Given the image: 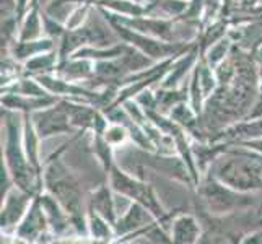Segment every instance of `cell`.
Segmentation results:
<instances>
[{"label":"cell","instance_id":"1","mask_svg":"<svg viewBox=\"0 0 262 244\" xmlns=\"http://www.w3.org/2000/svg\"><path fill=\"white\" fill-rule=\"evenodd\" d=\"M212 176L238 192H252L262 189V158L245 153H227L213 158Z\"/></svg>","mask_w":262,"mask_h":244},{"label":"cell","instance_id":"2","mask_svg":"<svg viewBox=\"0 0 262 244\" xmlns=\"http://www.w3.org/2000/svg\"><path fill=\"white\" fill-rule=\"evenodd\" d=\"M5 135H7V142H5V163L8 169H10V174L15 179V183L18 187L25 189L26 192L33 194L34 191V173L31 169V163L28 157H25V148L21 147L20 142V124H18V117L15 114H8L5 117Z\"/></svg>","mask_w":262,"mask_h":244},{"label":"cell","instance_id":"3","mask_svg":"<svg viewBox=\"0 0 262 244\" xmlns=\"http://www.w3.org/2000/svg\"><path fill=\"white\" fill-rule=\"evenodd\" d=\"M46 184L51 194L72 218L82 216V194L77 181L72 178L60 163H52L46 173Z\"/></svg>","mask_w":262,"mask_h":244},{"label":"cell","instance_id":"4","mask_svg":"<svg viewBox=\"0 0 262 244\" xmlns=\"http://www.w3.org/2000/svg\"><path fill=\"white\" fill-rule=\"evenodd\" d=\"M243 192L225 186L219 179L210 176L201 187V197L210 213H227L239 205L252 204L249 195H241Z\"/></svg>","mask_w":262,"mask_h":244},{"label":"cell","instance_id":"5","mask_svg":"<svg viewBox=\"0 0 262 244\" xmlns=\"http://www.w3.org/2000/svg\"><path fill=\"white\" fill-rule=\"evenodd\" d=\"M111 184L119 194L132 197V198H137V202H140L142 205H145L147 209L151 213H155L157 216L163 215V212H161V207H160V204L157 201V195L153 194L150 186L139 183V181L129 178L127 174H124L122 171H119L117 168H113Z\"/></svg>","mask_w":262,"mask_h":244},{"label":"cell","instance_id":"6","mask_svg":"<svg viewBox=\"0 0 262 244\" xmlns=\"http://www.w3.org/2000/svg\"><path fill=\"white\" fill-rule=\"evenodd\" d=\"M34 129L39 137H49L54 134L70 132V117L64 103L60 106H54L51 109H41L33 114Z\"/></svg>","mask_w":262,"mask_h":244},{"label":"cell","instance_id":"7","mask_svg":"<svg viewBox=\"0 0 262 244\" xmlns=\"http://www.w3.org/2000/svg\"><path fill=\"white\" fill-rule=\"evenodd\" d=\"M30 197L31 194L21 187H13L5 194L2 205V230L16 227V223L23 218L30 209Z\"/></svg>","mask_w":262,"mask_h":244},{"label":"cell","instance_id":"8","mask_svg":"<svg viewBox=\"0 0 262 244\" xmlns=\"http://www.w3.org/2000/svg\"><path fill=\"white\" fill-rule=\"evenodd\" d=\"M114 28L117 30V33H119L125 41H132V44H135V46H137L142 52H147L151 57L171 56V52H174L179 48V46H176V44L160 42V41L147 38L145 34L134 33V30L125 28V25H122V23H117Z\"/></svg>","mask_w":262,"mask_h":244},{"label":"cell","instance_id":"9","mask_svg":"<svg viewBox=\"0 0 262 244\" xmlns=\"http://www.w3.org/2000/svg\"><path fill=\"white\" fill-rule=\"evenodd\" d=\"M48 223L49 221H48L46 213L42 210L41 198H34V202L31 204V207L25 215V220L16 230V236L25 241H33L36 238H39L44 233Z\"/></svg>","mask_w":262,"mask_h":244},{"label":"cell","instance_id":"10","mask_svg":"<svg viewBox=\"0 0 262 244\" xmlns=\"http://www.w3.org/2000/svg\"><path fill=\"white\" fill-rule=\"evenodd\" d=\"M150 210L147 209L145 205H142L140 202L137 204H132L127 212L124 215H121L119 221L116 225V231L117 234H127V233H132V231H140L142 228H147V227H151L153 225V218L151 215L148 213Z\"/></svg>","mask_w":262,"mask_h":244},{"label":"cell","instance_id":"11","mask_svg":"<svg viewBox=\"0 0 262 244\" xmlns=\"http://www.w3.org/2000/svg\"><path fill=\"white\" fill-rule=\"evenodd\" d=\"M201 238V227L191 215H179L173 221L171 241L174 242H195Z\"/></svg>","mask_w":262,"mask_h":244},{"label":"cell","instance_id":"12","mask_svg":"<svg viewBox=\"0 0 262 244\" xmlns=\"http://www.w3.org/2000/svg\"><path fill=\"white\" fill-rule=\"evenodd\" d=\"M93 207H95V212L99 213L106 218L110 223H114L116 220V205H114V197L110 195V191L106 187L99 189V191L93 195V201H92Z\"/></svg>","mask_w":262,"mask_h":244},{"label":"cell","instance_id":"13","mask_svg":"<svg viewBox=\"0 0 262 244\" xmlns=\"http://www.w3.org/2000/svg\"><path fill=\"white\" fill-rule=\"evenodd\" d=\"M92 72H95L92 60L85 59V57H78L77 60L69 62L67 67L60 70V74L64 75L67 80H80V78L90 77L92 75Z\"/></svg>","mask_w":262,"mask_h":244},{"label":"cell","instance_id":"14","mask_svg":"<svg viewBox=\"0 0 262 244\" xmlns=\"http://www.w3.org/2000/svg\"><path fill=\"white\" fill-rule=\"evenodd\" d=\"M41 30H42V26H41L39 16H38V10H36V7H33L31 12L26 15V20L23 21L20 41H34L36 38H39L42 34Z\"/></svg>","mask_w":262,"mask_h":244},{"label":"cell","instance_id":"15","mask_svg":"<svg viewBox=\"0 0 262 244\" xmlns=\"http://www.w3.org/2000/svg\"><path fill=\"white\" fill-rule=\"evenodd\" d=\"M36 129H33L31 122L26 119L25 122V153L28 161L34 168H38V143H36Z\"/></svg>","mask_w":262,"mask_h":244},{"label":"cell","instance_id":"16","mask_svg":"<svg viewBox=\"0 0 262 244\" xmlns=\"http://www.w3.org/2000/svg\"><path fill=\"white\" fill-rule=\"evenodd\" d=\"M103 5L113 8L117 13L130 15V16H140L145 12V8L140 7L139 4L130 2V0H103Z\"/></svg>","mask_w":262,"mask_h":244},{"label":"cell","instance_id":"17","mask_svg":"<svg viewBox=\"0 0 262 244\" xmlns=\"http://www.w3.org/2000/svg\"><path fill=\"white\" fill-rule=\"evenodd\" d=\"M56 59L52 57V54H36L28 62H26V72H31V74H42V72L51 70L54 65Z\"/></svg>","mask_w":262,"mask_h":244},{"label":"cell","instance_id":"18","mask_svg":"<svg viewBox=\"0 0 262 244\" xmlns=\"http://www.w3.org/2000/svg\"><path fill=\"white\" fill-rule=\"evenodd\" d=\"M90 228H92V234L98 239H110L111 231L107 228V220L103 218L101 215L96 213L95 210L90 215Z\"/></svg>","mask_w":262,"mask_h":244},{"label":"cell","instance_id":"19","mask_svg":"<svg viewBox=\"0 0 262 244\" xmlns=\"http://www.w3.org/2000/svg\"><path fill=\"white\" fill-rule=\"evenodd\" d=\"M194 62V52L192 54H189V57L187 59H183L181 62H178L176 67L173 69V72H171V75L165 80V83H163V88H174L178 85V81L184 77V74L187 72V67L191 65Z\"/></svg>","mask_w":262,"mask_h":244},{"label":"cell","instance_id":"20","mask_svg":"<svg viewBox=\"0 0 262 244\" xmlns=\"http://www.w3.org/2000/svg\"><path fill=\"white\" fill-rule=\"evenodd\" d=\"M230 48V41H219L216 44H212V48L209 51V57H207V62H209L210 67H215L219 62L227 56V51Z\"/></svg>","mask_w":262,"mask_h":244},{"label":"cell","instance_id":"21","mask_svg":"<svg viewBox=\"0 0 262 244\" xmlns=\"http://www.w3.org/2000/svg\"><path fill=\"white\" fill-rule=\"evenodd\" d=\"M125 129L122 127V125H113V127L106 129L104 132V140L110 143V145H117V143L124 142L125 139Z\"/></svg>","mask_w":262,"mask_h":244},{"label":"cell","instance_id":"22","mask_svg":"<svg viewBox=\"0 0 262 244\" xmlns=\"http://www.w3.org/2000/svg\"><path fill=\"white\" fill-rule=\"evenodd\" d=\"M241 143L248 148H252V150L262 153V139H252V140H246V142H241Z\"/></svg>","mask_w":262,"mask_h":244},{"label":"cell","instance_id":"23","mask_svg":"<svg viewBox=\"0 0 262 244\" xmlns=\"http://www.w3.org/2000/svg\"><path fill=\"white\" fill-rule=\"evenodd\" d=\"M256 223L262 228V198H260V204H259V209L256 212Z\"/></svg>","mask_w":262,"mask_h":244}]
</instances>
